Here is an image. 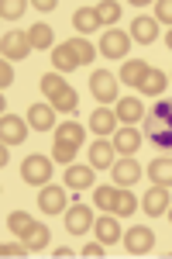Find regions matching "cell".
I'll return each instance as SVG.
<instances>
[{
	"label": "cell",
	"instance_id": "277c9868",
	"mask_svg": "<svg viewBox=\"0 0 172 259\" xmlns=\"http://www.w3.org/2000/svg\"><path fill=\"white\" fill-rule=\"evenodd\" d=\"M90 94H93L100 104H114L117 100V76L107 73V69H96L90 76Z\"/></svg>",
	"mask_w": 172,
	"mask_h": 259
},
{
	"label": "cell",
	"instance_id": "484cf974",
	"mask_svg": "<svg viewBox=\"0 0 172 259\" xmlns=\"http://www.w3.org/2000/svg\"><path fill=\"white\" fill-rule=\"evenodd\" d=\"M52 66H55V73H73V69H79L76 56L69 52V45H66V41L52 49Z\"/></svg>",
	"mask_w": 172,
	"mask_h": 259
},
{
	"label": "cell",
	"instance_id": "e0dca14e",
	"mask_svg": "<svg viewBox=\"0 0 172 259\" xmlns=\"http://www.w3.org/2000/svg\"><path fill=\"white\" fill-rule=\"evenodd\" d=\"M114 156H117V149H114V142H93L90 145V166L93 169H110L114 166Z\"/></svg>",
	"mask_w": 172,
	"mask_h": 259
},
{
	"label": "cell",
	"instance_id": "44dd1931",
	"mask_svg": "<svg viewBox=\"0 0 172 259\" xmlns=\"http://www.w3.org/2000/svg\"><path fill=\"white\" fill-rule=\"evenodd\" d=\"M148 177L155 187H172V156H158L148 162Z\"/></svg>",
	"mask_w": 172,
	"mask_h": 259
},
{
	"label": "cell",
	"instance_id": "4dcf8cb0",
	"mask_svg": "<svg viewBox=\"0 0 172 259\" xmlns=\"http://www.w3.org/2000/svg\"><path fill=\"white\" fill-rule=\"evenodd\" d=\"M48 104H52L55 111H66V114H73V111H76V107H79V94H76V90H73V87H66V90H62L59 97H52V100H48Z\"/></svg>",
	"mask_w": 172,
	"mask_h": 259
},
{
	"label": "cell",
	"instance_id": "836d02e7",
	"mask_svg": "<svg viewBox=\"0 0 172 259\" xmlns=\"http://www.w3.org/2000/svg\"><path fill=\"white\" fill-rule=\"evenodd\" d=\"M114 197H117V187H93V204L100 211H110L114 207Z\"/></svg>",
	"mask_w": 172,
	"mask_h": 259
},
{
	"label": "cell",
	"instance_id": "5bb4252c",
	"mask_svg": "<svg viewBox=\"0 0 172 259\" xmlns=\"http://www.w3.org/2000/svg\"><path fill=\"white\" fill-rule=\"evenodd\" d=\"M28 124L35 132H52L55 128V107L52 104H31L28 107Z\"/></svg>",
	"mask_w": 172,
	"mask_h": 259
},
{
	"label": "cell",
	"instance_id": "b9f144b4",
	"mask_svg": "<svg viewBox=\"0 0 172 259\" xmlns=\"http://www.w3.org/2000/svg\"><path fill=\"white\" fill-rule=\"evenodd\" d=\"M35 7H38V11H52V7H55V0H38Z\"/></svg>",
	"mask_w": 172,
	"mask_h": 259
},
{
	"label": "cell",
	"instance_id": "5b68a950",
	"mask_svg": "<svg viewBox=\"0 0 172 259\" xmlns=\"http://www.w3.org/2000/svg\"><path fill=\"white\" fill-rule=\"evenodd\" d=\"M155 132H172V100H158L145 114V135H155Z\"/></svg>",
	"mask_w": 172,
	"mask_h": 259
},
{
	"label": "cell",
	"instance_id": "60d3db41",
	"mask_svg": "<svg viewBox=\"0 0 172 259\" xmlns=\"http://www.w3.org/2000/svg\"><path fill=\"white\" fill-rule=\"evenodd\" d=\"M52 256H55V259H69V256H73V249H69V245H59Z\"/></svg>",
	"mask_w": 172,
	"mask_h": 259
},
{
	"label": "cell",
	"instance_id": "4316f807",
	"mask_svg": "<svg viewBox=\"0 0 172 259\" xmlns=\"http://www.w3.org/2000/svg\"><path fill=\"white\" fill-rule=\"evenodd\" d=\"M31 228H35V218H31L28 211H14V214H7V232H11V235L24 239Z\"/></svg>",
	"mask_w": 172,
	"mask_h": 259
},
{
	"label": "cell",
	"instance_id": "d6986e66",
	"mask_svg": "<svg viewBox=\"0 0 172 259\" xmlns=\"http://www.w3.org/2000/svg\"><path fill=\"white\" fill-rule=\"evenodd\" d=\"M131 38L141 41V45H152V41L158 38V21L145 18V14H141V18H134L131 21Z\"/></svg>",
	"mask_w": 172,
	"mask_h": 259
},
{
	"label": "cell",
	"instance_id": "7bdbcfd3",
	"mask_svg": "<svg viewBox=\"0 0 172 259\" xmlns=\"http://www.w3.org/2000/svg\"><path fill=\"white\" fill-rule=\"evenodd\" d=\"M165 45H169V49H172V28H169V35H165Z\"/></svg>",
	"mask_w": 172,
	"mask_h": 259
},
{
	"label": "cell",
	"instance_id": "30bf717a",
	"mask_svg": "<svg viewBox=\"0 0 172 259\" xmlns=\"http://www.w3.org/2000/svg\"><path fill=\"white\" fill-rule=\"evenodd\" d=\"M110 177H114V187H134L141 180V166L131 159V156H121V159L110 166Z\"/></svg>",
	"mask_w": 172,
	"mask_h": 259
},
{
	"label": "cell",
	"instance_id": "ee69618b",
	"mask_svg": "<svg viewBox=\"0 0 172 259\" xmlns=\"http://www.w3.org/2000/svg\"><path fill=\"white\" fill-rule=\"evenodd\" d=\"M165 218H169V221H172V207H169V211H165Z\"/></svg>",
	"mask_w": 172,
	"mask_h": 259
},
{
	"label": "cell",
	"instance_id": "7a4b0ae2",
	"mask_svg": "<svg viewBox=\"0 0 172 259\" xmlns=\"http://www.w3.org/2000/svg\"><path fill=\"white\" fill-rule=\"evenodd\" d=\"M62 221H66V232L69 235H86L90 228H93V211L86 207V204H69L66 207V214H62Z\"/></svg>",
	"mask_w": 172,
	"mask_h": 259
},
{
	"label": "cell",
	"instance_id": "d590c367",
	"mask_svg": "<svg viewBox=\"0 0 172 259\" xmlns=\"http://www.w3.org/2000/svg\"><path fill=\"white\" fill-rule=\"evenodd\" d=\"M28 252H31V249H28V242H24V239H21V242H4V245H0V256H4V259L28 256Z\"/></svg>",
	"mask_w": 172,
	"mask_h": 259
},
{
	"label": "cell",
	"instance_id": "83f0119b",
	"mask_svg": "<svg viewBox=\"0 0 172 259\" xmlns=\"http://www.w3.org/2000/svg\"><path fill=\"white\" fill-rule=\"evenodd\" d=\"M66 45H69V52L76 56V62H79V66H90V62L96 59V49L90 45V38H69Z\"/></svg>",
	"mask_w": 172,
	"mask_h": 259
},
{
	"label": "cell",
	"instance_id": "74e56055",
	"mask_svg": "<svg viewBox=\"0 0 172 259\" xmlns=\"http://www.w3.org/2000/svg\"><path fill=\"white\" fill-rule=\"evenodd\" d=\"M155 21L172 28V0H158V4H155Z\"/></svg>",
	"mask_w": 172,
	"mask_h": 259
},
{
	"label": "cell",
	"instance_id": "9c48e42d",
	"mask_svg": "<svg viewBox=\"0 0 172 259\" xmlns=\"http://www.w3.org/2000/svg\"><path fill=\"white\" fill-rule=\"evenodd\" d=\"M0 49H4V59H24V56H31V38H28V31H7Z\"/></svg>",
	"mask_w": 172,
	"mask_h": 259
},
{
	"label": "cell",
	"instance_id": "8d00e7d4",
	"mask_svg": "<svg viewBox=\"0 0 172 259\" xmlns=\"http://www.w3.org/2000/svg\"><path fill=\"white\" fill-rule=\"evenodd\" d=\"M0 14H4V21H18L24 14V0H4Z\"/></svg>",
	"mask_w": 172,
	"mask_h": 259
},
{
	"label": "cell",
	"instance_id": "f546056e",
	"mask_svg": "<svg viewBox=\"0 0 172 259\" xmlns=\"http://www.w3.org/2000/svg\"><path fill=\"white\" fill-rule=\"evenodd\" d=\"M48 239H52L48 225H38V221H35V228H31V232L24 235V242H28V249H31V252H41V249L48 245Z\"/></svg>",
	"mask_w": 172,
	"mask_h": 259
},
{
	"label": "cell",
	"instance_id": "ac0fdd59",
	"mask_svg": "<svg viewBox=\"0 0 172 259\" xmlns=\"http://www.w3.org/2000/svg\"><path fill=\"white\" fill-rule=\"evenodd\" d=\"M90 132H96V135H114L117 132L114 107H96L93 114H90Z\"/></svg>",
	"mask_w": 172,
	"mask_h": 259
},
{
	"label": "cell",
	"instance_id": "8fae6325",
	"mask_svg": "<svg viewBox=\"0 0 172 259\" xmlns=\"http://www.w3.org/2000/svg\"><path fill=\"white\" fill-rule=\"evenodd\" d=\"M141 142H145V135H141L134 124H124V128H117V132H114V149H117V156H134V152L141 149Z\"/></svg>",
	"mask_w": 172,
	"mask_h": 259
},
{
	"label": "cell",
	"instance_id": "6da1fadb",
	"mask_svg": "<svg viewBox=\"0 0 172 259\" xmlns=\"http://www.w3.org/2000/svg\"><path fill=\"white\" fill-rule=\"evenodd\" d=\"M21 180L24 183H31V187H45V183H52V159H45V156H28V159L21 162Z\"/></svg>",
	"mask_w": 172,
	"mask_h": 259
},
{
	"label": "cell",
	"instance_id": "7402d4cb",
	"mask_svg": "<svg viewBox=\"0 0 172 259\" xmlns=\"http://www.w3.org/2000/svg\"><path fill=\"white\" fill-rule=\"evenodd\" d=\"M165 87H169V76H165L162 69H148L138 90H141L145 97H162V94H165Z\"/></svg>",
	"mask_w": 172,
	"mask_h": 259
},
{
	"label": "cell",
	"instance_id": "8992f818",
	"mask_svg": "<svg viewBox=\"0 0 172 259\" xmlns=\"http://www.w3.org/2000/svg\"><path fill=\"white\" fill-rule=\"evenodd\" d=\"M124 245H128L131 256H145V252H152V245H155V232L145 228V225H134V228L124 232Z\"/></svg>",
	"mask_w": 172,
	"mask_h": 259
},
{
	"label": "cell",
	"instance_id": "cb8c5ba5",
	"mask_svg": "<svg viewBox=\"0 0 172 259\" xmlns=\"http://www.w3.org/2000/svg\"><path fill=\"white\" fill-rule=\"evenodd\" d=\"M73 24H76L79 38H86V35H93L96 28H100V18H96V7H79L76 14H73Z\"/></svg>",
	"mask_w": 172,
	"mask_h": 259
},
{
	"label": "cell",
	"instance_id": "7c38bea8",
	"mask_svg": "<svg viewBox=\"0 0 172 259\" xmlns=\"http://www.w3.org/2000/svg\"><path fill=\"white\" fill-rule=\"evenodd\" d=\"M93 232H96V239L103 242V245H114L117 239H124V232H121V225H117V214H110V211L93 221Z\"/></svg>",
	"mask_w": 172,
	"mask_h": 259
},
{
	"label": "cell",
	"instance_id": "9a60e30c",
	"mask_svg": "<svg viewBox=\"0 0 172 259\" xmlns=\"http://www.w3.org/2000/svg\"><path fill=\"white\" fill-rule=\"evenodd\" d=\"M93 173H96L93 166H76V162H73V166L66 169V187H69V190H90V187H96Z\"/></svg>",
	"mask_w": 172,
	"mask_h": 259
},
{
	"label": "cell",
	"instance_id": "f1b7e54d",
	"mask_svg": "<svg viewBox=\"0 0 172 259\" xmlns=\"http://www.w3.org/2000/svg\"><path fill=\"white\" fill-rule=\"evenodd\" d=\"M55 139H62V142H69V145H76V149H79V145L86 142V128H83L79 121H66V124L55 132Z\"/></svg>",
	"mask_w": 172,
	"mask_h": 259
},
{
	"label": "cell",
	"instance_id": "ba28073f",
	"mask_svg": "<svg viewBox=\"0 0 172 259\" xmlns=\"http://www.w3.org/2000/svg\"><path fill=\"white\" fill-rule=\"evenodd\" d=\"M38 207L45 214H66V207H69V200H66V190L62 187H52V183H45L38 190Z\"/></svg>",
	"mask_w": 172,
	"mask_h": 259
},
{
	"label": "cell",
	"instance_id": "e575fe53",
	"mask_svg": "<svg viewBox=\"0 0 172 259\" xmlns=\"http://www.w3.org/2000/svg\"><path fill=\"white\" fill-rule=\"evenodd\" d=\"M96 18H100V24H114V21H121V4H114V0L96 4Z\"/></svg>",
	"mask_w": 172,
	"mask_h": 259
},
{
	"label": "cell",
	"instance_id": "d6a6232c",
	"mask_svg": "<svg viewBox=\"0 0 172 259\" xmlns=\"http://www.w3.org/2000/svg\"><path fill=\"white\" fill-rule=\"evenodd\" d=\"M76 145H69V142H62V139H55V145H52V159H59V162H66V166H73V159H76Z\"/></svg>",
	"mask_w": 172,
	"mask_h": 259
},
{
	"label": "cell",
	"instance_id": "d4e9b609",
	"mask_svg": "<svg viewBox=\"0 0 172 259\" xmlns=\"http://www.w3.org/2000/svg\"><path fill=\"white\" fill-rule=\"evenodd\" d=\"M28 38H31V49H55V35H52V28L41 24V21H35V24L28 28Z\"/></svg>",
	"mask_w": 172,
	"mask_h": 259
},
{
	"label": "cell",
	"instance_id": "2e32d148",
	"mask_svg": "<svg viewBox=\"0 0 172 259\" xmlns=\"http://www.w3.org/2000/svg\"><path fill=\"white\" fill-rule=\"evenodd\" d=\"M141 207H145V214H152V218L165 214V211H169V187H152V190L145 194V200H141Z\"/></svg>",
	"mask_w": 172,
	"mask_h": 259
},
{
	"label": "cell",
	"instance_id": "603a6c76",
	"mask_svg": "<svg viewBox=\"0 0 172 259\" xmlns=\"http://www.w3.org/2000/svg\"><path fill=\"white\" fill-rule=\"evenodd\" d=\"M141 207V200L134 197L128 187H117V197H114V207H110V214H117V218H128V214H134Z\"/></svg>",
	"mask_w": 172,
	"mask_h": 259
},
{
	"label": "cell",
	"instance_id": "3957f363",
	"mask_svg": "<svg viewBox=\"0 0 172 259\" xmlns=\"http://www.w3.org/2000/svg\"><path fill=\"white\" fill-rule=\"evenodd\" d=\"M128 49H131V35H124L121 28H107V31L100 35V52H103L107 59H124Z\"/></svg>",
	"mask_w": 172,
	"mask_h": 259
},
{
	"label": "cell",
	"instance_id": "f35d334b",
	"mask_svg": "<svg viewBox=\"0 0 172 259\" xmlns=\"http://www.w3.org/2000/svg\"><path fill=\"white\" fill-rule=\"evenodd\" d=\"M103 252H107V245H103L100 239H96V242H86V245H83V259H100Z\"/></svg>",
	"mask_w": 172,
	"mask_h": 259
},
{
	"label": "cell",
	"instance_id": "1f68e13d",
	"mask_svg": "<svg viewBox=\"0 0 172 259\" xmlns=\"http://www.w3.org/2000/svg\"><path fill=\"white\" fill-rule=\"evenodd\" d=\"M66 87H69V83L62 80L59 73H48V76H41V94H45L48 100H52V97H59V94H62Z\"/></svg>",
	"mask_w": 172,
	"mask_h": 259
},
{
	"label": "cell",
	"instance_id": "ab89813d",
	"mask_svg": "<svg viewBox=\"0 0 172 259\" xmlns=\"http://www.w3.org/2000/svg\"><path fill=\"white\" fill-rule=\"evenodd\" d=\"M14 83V69H11V59H4L0 62V90H7Z\"/></svg>",
	"mask_w": 172,
	"mask_h": 259
},
{
	"label": "cell",
	"instance_id": "ffe728a7",
	"mask_svg": "<svg viewBox=\"0 0 172 259\" xmlns=\"http://www.w3.org/2000/svg\"><path fill=\"white\" fill-rule=\"evenodd\" d=\"M152 66H145V59H128L124 66H121V73H117V80L128 83V87H141V80H145V73H148Z\"/></svg>",
	"mask_w": 172,
	"mask_h": 259
},
{
	"label": "cell",
	"instance_id": "4fadbf2b",
	"mask_svg": "<svg viewBox=\"0 0 172 259\" xmlns=\"http://www.w3.org/2000/svg\"><path fill=\"white\" fill-rule=\"evenodd\" d=\"M114 114H117L121 124H138V121L145 118V104H141L138 97H117Z\"/></svg>",
	"mask_w": 172,
	"mask_h": 259
},
{
	"label": "cell",
	"instance_id": "52a82bcc",
	"mask_svg": "<svg viewBox=\"0 0 172 259\" xmlns=\"http://www.w3.org/2000/svg\"><path fill=\"white\" fill-rule=\"evenodd\" d=\"M24 139H28V118L4 114V118H0V142H4V145H21Z\"/></svg>",
	"mask_w": 172,
	"mask_h": 259
}]
</instances>
